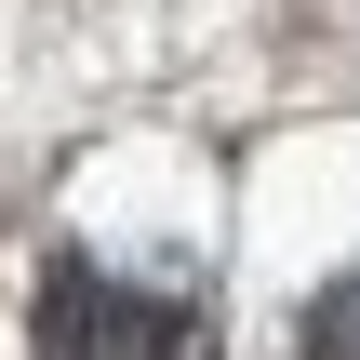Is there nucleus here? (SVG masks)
<instances>
[{
	"instance_id": "obj_1",
	"label": "nucleus",
	"mask_w": 360,
	"mask_h": 360,
	"mask_svg": "<svg viewBox=\"0 0 360 360\" xmlns=\"http://www.w3.org/2000/svg\"><path fill=\"white\" fill-rule=\"evenodd\" d=\"M27 360H214V321L187 294H147V281L67 254L27 307Z\"/></svg>"
},
{
	"instance_id": "obj_2",
	"label": "nucleus",
	"mask_w": 360,
	"mask_h": 360,
	"mask_svg": "<svg viewBox=\"0 0 360 360\" xmlns=\"http://www.w3.org/2000/svg\"><path fill=\"white\" fill-rule=\"evenodd\" d=\"M294 347H307V360H360V267L307 307V334H294Z\"/></svg>"
}]
</instances>
